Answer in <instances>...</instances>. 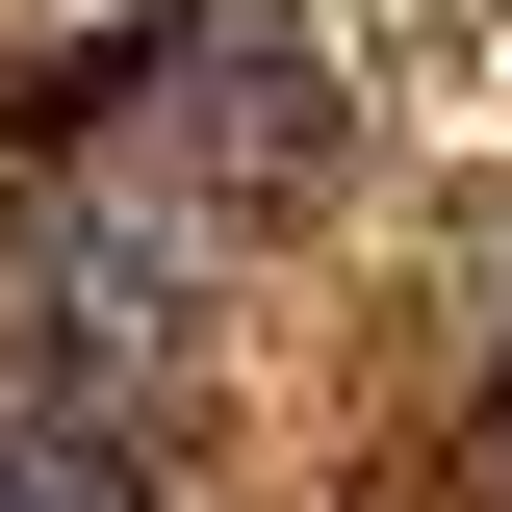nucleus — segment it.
I'll list each match as a JSON object with an SVG mask.
<instances>
[{
  "mask_svg": "<svg viewBox=\"0 0 512 512\" xmlns=\"http://www.w3.org/2000/svg\"><path fill=\"white\" fill-rule=\"evenodd\" d=\"M52 384H180V231H52Z\"/></svg>",
  "mask_w": 512,
  "mask_h": 512,
  "instance_id": "f03ea898",
  "label": "nucleus"
},
{
  "mask_svg": "<svg viewBox=\"0 0 512 512\" xmlns=\"http://www.w3.org/2000/svg\"><path fill=\"white\" fill-rule=\"evenodd\" d=\"M180 154H205L231 205H282V180L333 154V52H282V26H205V52H180Z\"/></svg>",
  "mask_w": 512,
  "mask_h": 512,
  "instance_id": "f257e3e1",
  "label": "nucleus"
},
{
  "mask_svg": "<svg viewBox=\"0 0 512 512\" xmlns=\"http://www.w3.org/2000/svg\"><path fill=\"white\" fill-rule=\"evenodd\" d=\"M0 512H154V487H128L103 436H0Z\"/></svg>",
  "mask_w": 512,
  "mask_h": 512,
  "instance_id": "7ed1b4c3",
  "label": "nucleus"
},
{
  "mask_svg": "<svg viewBox=\"0 0 512 512\" xmlns=\"http://www.w3.org/2000/svg\"><path fill=\"white\" fill-rule=\"evenodd\" d=\"M487 436H512V333H487Z\"/></svg>",
  "mask_w": 512,
  "mask_h": 512,
  "instance_id": "20e7f679",
  "label": "nucleus"
}]
</instances>
